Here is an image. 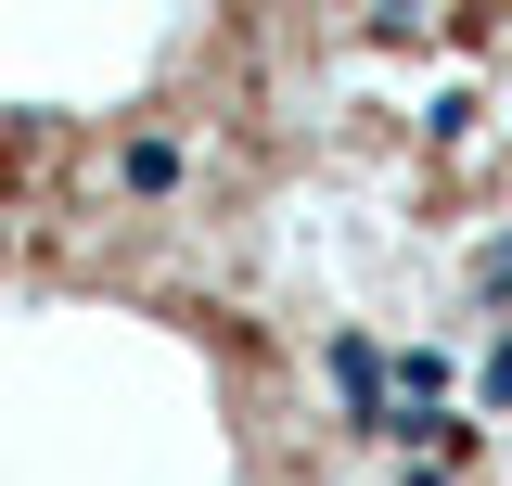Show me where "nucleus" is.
<instances>
[{
    "label": "nucleus",
    "mask_w": 512,
    "mask_h": 486,
    "mask_svg": "<svg viewBox=\"0 0 512 486\" xmlns=\"http://www.w3.org/2000/svg\"><path fill=\"white\" fill-rule=\"evenodd\" d=\"M346 0H0V218L256 256L333 116Z\"/></svg>",
    "instance_id": "2"
},
{
    "label": "nucleus",
    "mask_w": 512,
    "mask_h": 486,
    "mask_svg": "<svg viewBox=\"0 0 512 486\" xmlns=\"http://www.w3.org/2000/svg\"><path fill=\"white\" fill-rule=\"evenodd\" d=\"M0 486H346V423L256 256L0 218Z\"/></svg>",
    "instance_id": "1"
}]
</instances>
